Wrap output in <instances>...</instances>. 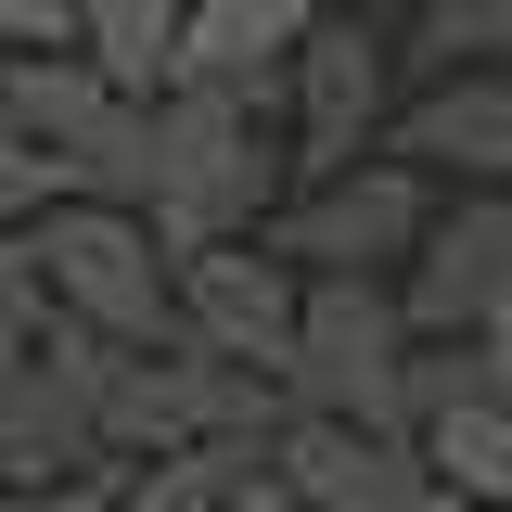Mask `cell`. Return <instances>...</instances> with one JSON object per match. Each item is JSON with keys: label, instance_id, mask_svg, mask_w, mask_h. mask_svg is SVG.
Instances as JSON below:
<instances>
[{"label": "cell", "instance_id": "6", "mask_svg": "<svg viewBox=\"0 0 512 512\" xmlns=\"http://www.w3.org/2000/svg\"><path fill=\"white\" fill-rule=\"evenodd\" d=\"M295 320H308V269L269 256V231L180 256V346L244 359V372H282V359H295Z\"/></svg>", "mask_w": 512, "mask_h": 512}, {"label": "cell", "instance_id": "1", "mask_svg": "<svg viewBox=\"0 0 512 512\" xmlns=\"http://www.w3.org/2000/svg\"><path fill=\"white\" fill-rule=\"evenodd\" d=\"M282 167L295 154H269V103L256 90H205L180 77L167 103H154V244L192 256V244H256L269 218H282Z\"/></svg>", "mask_w": 512, "mask_h": 512}, {"label": "cell", "instance_id": "15", "mask_svg": "<svg viewBox=\"0 0 512 512\" xmlns=\"http://www.w3.org/2000/svg\"><path fill=\"white\" fill-rule=\"evenodd\" d=\"M397 64H423V77L512 64V0H410V39H397Z\"/></svg>", "mask_w": 512, "mask_h": 512}, {"label": "cell", "instance_id": "13", "mask_svg": "<svg viewBox=\"0 0 512 512\" xmlns=\"http://www.w3.org/2000/svg\"><path fill=\"white\" fill-rule=\"evenodd\" d=\"M269 474V436H218V448H180V461H128L116 474V512H231V487Z\"/></svg>", "mask_w": 512, "mask_h": 512}, {"label": "cell", "instance_id": "5", "mask_svg": "<svg viewBox=\"0 0 512 512\" xmlns=\"http://www.w3.org/2000/svg\"><path fill=\"white\" fill-rule=\"evenodd\" d=\"M282 116H295V180L372 167V141L397 128V39L372 13H320V39L282 77Z\"/></svg>", "mask_w": 512, "mask_h": 512}, {"label": "cell", "instance_id": "20", "mask_svg": "<svg viewBox=\"0 0 512 512\" xmlns=\"http://www.w3.org/2000/svg\"><path fill=\"white\" fill-rule=\"evenodd\" d=\"M474 397L512 410V320H500V333H474Z\"/></svg>", "mask_w": 512, "mask_h": 512}, {"label": "cell", "instance_id": "12", "mask_svg": "<svg viewBox=\"0 0 512 512\" xmlns=\"http://www.w3.org/2000/svg\"><path fill=\"white\" fill-rule=\"evenodd\" d=\"M180 26H192V0H77V52L141 103L180 90Z\"/></svg>", "mask_w": 512, "mask_h": 512}, {"label": "cell", "instance_id": "3", "mask_svg": "<svg viewBox=\"0 0 512 512\" xmlns=\"http://www.w3.org/2000/svg\"><path fill=\"white\" fill-rule=\"evenodd\" d=\"M436 231V180L410 154H372L346 180H295L269 218V256H295L308 282H410V256Z\"/></svg>", "mask_w": 512, "mask_h": 512}, {"label": "cell", "instance_id": "8", "mask_svg": "<svg viewBox=\"0 0 512 512\" xmlns=\"http://www.w3.org/2000/svg\"><path fill=\"white\" fill-rule=\"evenodd\" d=\"M410 320H423V346H474V333H500L512 320V192H461L436 205V231L410 256Z\"/></svg>", "mask_w": 512, "mask_h": 512}, {"label": "cell", "instance_id": "4", "mask_svg": "<svg viewBox=\"0 0 512 512\" xmlns=\"http://www.w3.org/2000/svg\"><path fill=\"white\" fill-rule=\"evenodd\" d=\"M39 269L52 308L116 333V346H180V256L154 244L141 205H52L39 218Z\"/></svg>", "mask_w": 512, "mask_h": 512}, {"label": "cell", "instance_id": "23", "mask_svg": "<svg viewBox=\"0 0 512 512\" xmlns=\"http://www.w3.org/2000/svg\"><path fill=\"white\" fill-rule=\"evenodd\" d=\"M448 512H461V500H448Z\"/></svg>", "mask_w": 512, "mask_h": 512}, {"label": "cell", "instance_id": "22", "mask_svg": "<svg viewBox=\"0 0 512 512\" xmlns=\"http://www.w3.org/2000/svg\"><path fill=\"white\" fill-rule=\"evenodd\" d=\"M0 500H13V487H0Z\"/></svg>", "mask_w": 512, "mask_h": 512}, {"label": "cell", "instance_id": "16", "mask_svg": "<svg viewBox=\"0 0 512 512\" xmlns=\"http://www.w3.org/2000/svg\"><path fill=\"white\" fill-rule=\"evenodd\" d=\"M39 346H52V269H39V231H26V244H0V384Z\"/></svg>", "mask_w": 512, "mask_h": 512}, {"label": "cell", "instance_id": "7", "mask_svg": "<svg viewBox=\"0 0 512 512\" xmlns=\"http://www.w3.org/2000/svg\"><path fill=\"white\" fill-rule=\"evenodd\" d=\"M269 474H282L308 512H448L436 448L384 436V423H320V410H295V423L269 436Z\"/></svg>", "mask_w": 512, "mask_h": 512}, {"label": "cell", "instance_id": "17", "mask_svg": "<svg viewBox=\"0 0 512 512\" xmlns=\"http://www.w3.org/2000/svg\"><path fill=\"white\" fill-rule=\"evenodd\" d=\"M52 205H64V167H52V154H26V141H0V244H26Z\"/></svg>", "mask_w": 512, "mask_h": 512}, {"label": "cell", "instance_id": "19", "mask_svg": "<svg viewBox=\"0 0 512 512\" xmlns=\"http://www.w3.org/2000/svg\"><path fill=\"white\" fill-rule=\"evenodd\" d=\"M0 512H116V474H64V487H13Z\"/></svg>", "mask_w": 512, "mask_h": 512}, {"label": "cell", "instance_id": "11", "mask_svg": "<svg viewBox=\"0 0 512 512\" xmlns=\"http://www.w3.org/2000/svg\"><path fill=\"white\" fill-rule=\"evenodd\" d=\"M320 13H333V0H192V26H180V77L282 103V77H295V52L320 39Z\"/></svg>", "mask_w": 512, "mask_h": 512}, {"label": "cell", "instance_id": "9", "mask_svg": "<svg viewBox=\"0 0 512 512\" xmlns=\"http://www.w3.org/2000/svg\"><path fill=\"white\" fill-rule=\"evenodd\" d=\"M64 474H128V461L103 448V397L39 346L0 384V487H64Z\"/></svg>", "mask_w": 512, "mask_h": 512}, {"label": "cell", "instance_id": "2", "mask_svg": "<svg viewBox=\"0 0 512 512\" xmlns=\"http://www.w3.org/2000/svg\"><path fill=\"white\" fill-rule=\"evenodd\" d=\"M295 410L320 423H384V436H423V320L397 282H308V320H295Z\"/></svg>", "mask_w": 512, "mask_h": 512}, {"label": "cell", "instance_id": "14", "mask_svg": "<svg viewBox=\"0 0 512 512\" xmlns=\"http://www.w3.org/2000/svg\"><path fill=\"white\" fill-rule=\"evenodd\" d=\"M423 448H436V474H448V500H461V512H512V410L461 397V410L423 423Z\"/></svg>", "mask_w": 512, "mask_h": 512}, {"label": "cell", "instance_id": "21", "mask_svg": "<svg viewBox=\"0 0 512 512\" xmlns=\"http://www.w3.org/2000/svg\"><path fill=\"white\" fill-rule=\"evenodd\" d=\"M333 13H372V0H333Z\"/></svg>", "mask_w": 512, "mask_h": 512}, {"label": "cell", "instance_id": "10", "mask_svg": "<svg viewBox=\"0 0 512 512\" xmlns=\"http://www.w3.org/2000/svg\"><path fill=\"white\" fill-rule=\"evenodd\" d=\"M397 154L423 180L461 192H512V64H474V77H423V103H397Z\"/></svg>", "mask_w": 512, "mask_h": 512}, {"label": "cell", "instance_id": "18", "mask_svg": "<svg viewBox=\"0 0 512 512\" xmlns=\"http://www.w3.org/2000/svg\"><path fill=\"white\" fill-rule=\"evenodd\" d=\"M0 52H77V0H0Z\"/></svg>", "mask_w": 512, "mask_h": 512}]
</instances>
